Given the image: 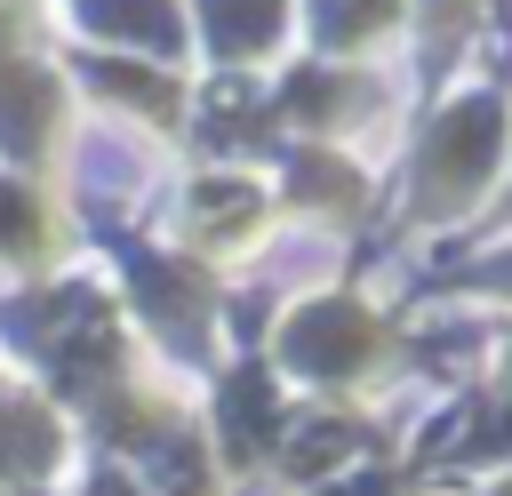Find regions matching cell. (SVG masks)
Instances as JSON below:
<instances>
[{"instance_id":"cell-8","label":"cell","mask_w":512,"mask_h":496,"mask_svg":"<svg viewBox=\"0 0 512 496\" xmlns=\"http://www.w3.org/2000/svg\"><path fill=\"white\" fill-rule=\"evenodd\" d=\"M336 96H344V88H336L328 72H296V80H288V112H304V120L336 112Z\"/></svg>"},{"instance_id":"cell-6","label":"cell","mask_w":512,"mask_h":496,"mask_svg":"<svg viewBox=\"0 0 512 496\" xmlns=\"http://www.w3.org/2000/svg\"><path fill=\"white\" fill-rule=\"evenodd\" d=\"M392 16V0H312V32L320 40H360Z\"/></svg>"},{"instance_id":"cell-2","label":"cell","mask_w":512,"mask_h":496,"mask_svg":"<svg viewBox=\"0 0 512 496\" xmlns=\"http://www.w3.org/2000/svg\"><path fill=\"white\" fill-rule=\"evenodd\" d=\"M200 16H208V40L224 56H248L280 32V0H200Z\"/></svg>"},{"instance_id":"cell-7","label":"cell","mask_w":512,"mask_h":496,"mask_svg":"<svg viewBox=\"0 0 512 496\" xmlns=\"http://www.w3.org/2000/svg\"><path fill=\"white\" fill-rule=\"evenodd\" d=\"M96 72V88H112V96H136L144 112H168L176 96H168V80H152V72H136V64H88Z\"/></svg>"},{"instance_id":"cell-9","label":"cell","mask_w":512,"mask_h":496,"mask_svg":"<svg viewBox=\"0 0 512 496\" xmlns=\"http://www.w3.org/2000/svg\"><path fill=\"white\" fill-rule=\"evenodd\" d=\"M0 240H8V248H24V240H32V208H24L16 192H0Z\"/></svg>"},{"instance_id":"cell-1","label":"cell","mask_w":512,"mask_h":496,"mask_svg":"<svg viewBox=\"0 0 512 496\" xmlns=\"http://www.w3.org/2000/svg\"><path fill=\"white\" fill-rule=\"evenodd\" d=\"M488 152H496V104L472 96V104H456V112L440 120V136H432V200H464V192L480 184Z\"/></svg>"},{"instance_id":"cell-3","label":"cell","mask_w":512,"mask_h":496,"mask_svg":"<svg viewBox=\"0 0 512 496\" xmlns=\"http://www.w3.org/2000/svg\"><path fill=\"white\" fill-rule=\"evenodd\" d=\"M80 16L96 32H128L144 48H176V8L168 0H80Z\"/></svg>"},{"instance_id":"cell-5","label":"cell","mask_w":512,"mask_h":496,"mask_svg":"<svg viewBox=\"0 0 512 496\" xmlns=\"http://www.w3.org/2000/svg\"><path fill=\"white\" fill-rule=\"evenodd\" d=\"M296 352H304L312 368H352L360 320H352V312H312V320H296Z\"/></svg>"},{"instance_id":"cell-4","label":"cell","mask_w":512,"mask_h":496,"mask_svg":"<svg viewBox=\"0 0 512 496\" xmlns=\"http://www.w3.org/2000/svg\"><path fill=\"white\" fill-rule=\"evenodd\" d=\"M40 120H48V80L8 72V80H0V136H8L16 152H32V144H40Z\"/></svg>"},{"instance_id":"cell-10","label":"cell","mask_w":512,"mask_h":496,"mask_svg":"<svg viewBox=\"0 0 512 496\" xmlns=\"http://www.w3.org/2000/svg\"><path fill=\"white\" fill-rule=\"evenodd\" d=\"M432 8H456V0H432Z\"/></svg>"},{"instance_id":"cell-11","label":"cell","mask_w":512,"mask_h":496,"mask_svg":"<svg viewBox=\"0 0 512 496\" xmlns=\"http://www.w3.org/2000/svg\"><path fill=\"white\" fill-rule=\"evenodd\" d=\"M0 32H8V24H0Z\"/></svg>"}]
</instances>
